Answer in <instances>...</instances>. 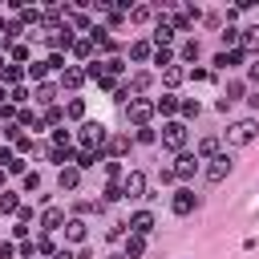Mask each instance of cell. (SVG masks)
Here are the masks:
<instances>
[{
  "label": "cell",
  "mask_w": 259,
  "mask_h": 259,
  "mask_svg": "<svg viewBox=\"0 0 259 259\" xmlns=\"http://www.w3.org/2000/svg\"><path fill=\"white\" fill-rule=\"evenodd\" d=\"M105 178H109V182H121L125 174H121V166H117V162H109V158H105Z\"/></svg>",
  "instance_id": "obj_39"
},
{
  "label": "cell",
  "mask_w": 259,
  "mask_h": 259,
  "mask_svg": "<svg viewBox=\"0 0 259 259\" xmlns=\"http://www.w3.org/2000/svg\"><path fill=\"white\" fill-rule=\"evenodd\" d=\"M170 40H174V28H170V20H166V16H158V28H154L150 45H154V49H170Z\"/></svg>",
  "instance_id": "obj_9"
},
{
  "label": "cell",
  "mask_w": 259,
  "mask_h": 259,
  "mask_svg": "<svg viewBox=\"0 0 259 259\" xmlns=\"http://www.w3.org/2000/svg\"><path fill=\"white\" fill-rule=\"evenodd\" d=\"M130 20H138V24H142V20H150V8H146V4H138V8H130Z\"/></svg>",
  "instance_id": "obj_42"
},
{
  "label": "cell",
  "mask_w": 259,
  "mask_h": 259,
  "mask_svg": "<svg viewBox=\"0 0 259 259\" xmlns=\"http://www.w3.org/2000/svg\"><path fill=\"white\" fill-rule=\"evenodd\" d=\"M77 182H81V170H77V166H65V170H61V178H57V186H61V190H77Z\"/></svg>",
  "instance_id": "obj_15"
},
{
  "label": "cell",
  "mask_w": 259,
  "mask_h": 259,
  "mask_svg": "<svg viewBox=\"0 0 259 259\" xmlns=\"http://www.w3.org/2000/svg\"><path fill=\"white\" fill-rule=\"evenodd\" d=\"M174 178H194L198 170H202V162H198V154L194 150H178V158H174Z\"/></svg>",
  "instance_id": "obj_3"
},
{
  "label": "cell",
  "mask_w": 259,
  "mask_h": 259,
  "mask_svg": "<svg viewBox=\"0 0 259 259\" xmlns=\"http://www.w3.org/2000/svg\"><path fill=\"white\" fill-rule=\"evenodd\" d=\"M243 57H247L243 49H231V53H219V57H214V69H235V65L243 61Z\"/></svg>",
  "instance_id": "obj_14"
},
{
  "label": "cell",
  "mask_w": 259,
  "mask_h": 259,
  "mask_svg": "<svg viewBox=\"0 0 259 259\" xmlns=\"http://www.w3.org/2000/svg\"><path fill=\"white\" fill-rule=\"evenodd\" d=\"M105 259H125V255H105Z\"/></svg>",
  "instance_id": "obj_57"
},
{
  "label": "cell",
  "mask_w": 259,
  "mask_h": 259,
  "mask_svg": "<svg viewBox=\"0 0 259 259\" xmlns=\"http://www.w3.org/2000/svg\"><path fill=\"white\" fill-rule=\"evenodd\" d=\"M182 77H186V73H182L178 65H170V69H162V81H166L170 89H174V85H182Z\"/></svg>",
  "instance_id": "obj_30"
},
{
  "label": "cell",
  "mask_w": 259,
  "mask_h": 259,
  "mask_svg": "<svg viewBox=\"0 0 259 259\" xmlns=\"http://www.w3.org/2000/svg\"><path fill=\"white\" fill-rule=\"evenodd\" d=\"M45 65H49V69H61V73H65V57H61V53H53V57H49Z\"/></svg>",
  "instance_id": "obj_48"
},
{
  "label": "cell",
  "mask_w": 259,
  "mask_h": 259,
  "mask_svg": "<svg viewBox=\"0 0 259 259\" xmlns=\"http://www.w3.org/2000/svg\"><path fill=\"white\" fill-rule=\"evenodd\" d=\"M186 134H190L186 121H174V117H170V121L162 125V146H166V150H182V146H186Z\"/></svg>",
  "instance_id": "obj_2"
},
{
  "label": "cell",
  "mask_w": 259,
  "mask_h": 259,
  "mask_svg": "<svg viewBox=\"0 0 259 259\" xmlns=\"http://www.w3.org/2000/svg\"><path fill=\"white\" fill-rule=\"evenodd\" d=\"M125 227H130V235H142V239H146V235L154 231V214H150V210H138Z\"/></svg>",
  "instance_id": "obj_11"
},
{
  "label": "cell",
  "mask_w": 259,
  "mask_h": 259,
  "mask_svg": "<svg viewBox=\"0 0 259 259\" xmlns=\"http://www.w3.org/2000/svg\"><path fill=\"white\" fill-rule=\"evenodd\" d=\"M121 154H130V138H125V134H117V138L109 142V162H117Z\"/></svg>",
  "instance_id": "obj_26"
},
{
  "label": "cell",
  "mask_w": 259,
  "mask_h": 259,
  "mask_svg": "<svg viewBox=\"0 0 259 259\" xmlns=\"http://www.w3.org/2000/svg\"><path fill=\"white\" fill-rule=\"evenodd\" d=\"M194 206H198V194H194L190 186H178L174 198H170V210H174V214H190Z\"/></svg>",
  "instance_id": "obj_7"
},
{
  "label": "cell",
  "mask_w": 259,
  "mask_h": 259,
  "mask_svg": "<svg viewBox=\"0 0 259 259\" xmlns=\"http://www.w3.org/2000/svg\"><path fill=\"white\" fill-rule=\"evenodd\" d=\"M121 198H125V194H121V182H109V186H105V202H121Z\"/></svg>",
  "instance_id": "obj_40"
},
{
  "label": "cell",
  "mask_w": 259,
  "mask_h": 259,
  "mask_svg": "<svg viewBox=\"0 0 259 259\" xmlns=\"http://www.w3.org/2000/svg\"><path fill=\"white\" fill-rule=\"evenodd\" d=\"M20 210V198L12 190H0V214H16Z\"/></svg>",
  "instance_id": "obj_27"
},
{
  "label": "cell",
  "mask_w": 259,
  "mask_h": 259,
  "mask_svg": "<svg viewBox=\"0 0 259 259\" xmlns=\"http://www.w3.org/2000/svg\"><path fill=\"white\" fill-rule=\"evenodd\" d=\"M53 146H57V150H69V146H73V134H69L65 125H57V130H53Z\"/></svg>",
  "instance_id": "obj_29"
},
{
  "label": "cell",
  "mask_w": 259,
  "mask_h": 259,
  "mask_svg": "<svg viewBox=\"0 0 259 259\" xmlns=\"http://www.w3.org/2000/svg\"><path fill=\"white\" fill-rule=\"evenodd\" d=\"M8 101H28V89H24V85H12V93H8Z\"/></svg>",
  "instance_id": "obj_45"
},
{
  "label": "cell",
  "mask_w": 259,
  "mask_h": 259,
  "mask_svg": "<svg viewBox=\"0 0 259 259\" xmlns=\"http://www.w3.org/2000/svg\"><path fill=\"white\" fill-rule=\"evenodd\" d=\"M97 162H105V154H101V150H85V146H81V150L73 154V166H77V170H93Z\"/></svg>",
  "instance_id": "obj_10"
},
{
  "label": "cell",
  "mask_w": 259,
  "mask_h": 259,
  "mask_svg": "<svg viewBox=\"0 0 259 259\" xmlns=\"http://www.w3.org/2000/svg\"><path fill=\"white\" fill-rule=\"evenodd\" d=\"M28 150H32V138L20 134V138H16V154H28Z\"/></svg>",
  "instance_id": "obj_46"
},
{
  "label": "cell",
  "mask_w": 259,
  "mask_h": 259,
  "mask_svg": "<svg viewBox=\"0 0 259 259\" xmlns=\"http://www.w3.org/2000/svg\"><path fill=\"white\" fill-rule=\"evenodd\" d=\"M105 235H109V239H121V235H125V223H109V231H105Z\"/></svg>",
  "instance_id": "obj_50"
},
{
  "label": "cell",
  "mask_w": 259,
  "mask_h": 259,
  "mask_svg": "<svg viewBox=\"0 0 259 259\" xmlns=\"http://www.w3.org/2000/svg\"><path fill=\"white\" fill-rule=\"evenodd\" d=\"M0 77H4V81H12V85H20L24 69H20V65H4V69H0Z\"/></svg>",
  "instance_id": "obj_33"
},
{
  "label": "cell",
  "mask_w": 259,
  "mask_h": 259,
  "mask_svg": "<svg viewBox=\"0 0 259 259\" xmlns=\"http://www.w3.org/2000/svg\"><path fill=\"white\" fill-rule=\"evenodd\" d=\"M0 162H4V170H8V174H20V170H24V158H20V154H12V150H0Z\"/></svg>",
  "instance_id": "obj_22"
},
{
  "label": "cell",
  "mask_w": 259,
  "mask_h": 259,
  "mask_svg": "<svg viewBox=\"0 0 259 259\" xmlns=\"http://www.w3.org/2000/svg\"><path fill=\"white\" fill-rule=\"evenodd\" d=\"M194 154H198V162H210V158H214V154H219V138H202V142H198V150H194Z\"/></svg>",
  "instance_id": "obj_20"
},
{
  "label": "cell",
  "mask_w": 259,
  "mask_h": 259,
  "mask_svg": "<svg viewBox=\"0 0 259 259\" xmlns=\"http://www.w3.org/2000/svg\"><path fill=\"white\" fill-rule=\"evenodd\" d=\"M174 109H178V97H174V93H166V97L154 101V113H162V117H170Z\"/></svg>",
  "instance_id": "obj_25"
},
{
  "label": "cell",
  "mask_w": 259,
  "mask_h": 259,
  "mask_svg": "<svg viewBox=\"0 0 259 259\" xmlns=\"http://www.w3.org/2000/svg\"><path fill=\"white\" fill-rule=\"evenodd\" d=\"M40 121H45V125H65V109H61V105H49Z\"/></svg>",
  "instance_id": "obj_28"
},
{
  "label": "cell",
  "mask_w": 259,
  "mask_h": 259,
  "mask_svg": "<svg viewBox=\"0 0 259 259\" xmlns=\"http://www.w3.org/2000/svg\"><path fill=\"white\" fill-rule=\"evenodd\" d=\"M198 53H202V49H198V40H194V36H190V40H182V61H198Z\"/></svg>",
  "instance_id": "obj_31"
},
{
  "label": "cell",
  "mask_w": 259,
  "mask_h": 259,
  "mask_svg": "<svg viewBox=\"0 0 259 259\" xmlns=\"http://www.w3.org/2000/svg\"><path fill=\"white\" fill-rule=\"evenodd\" d=\"M125 117H130L134 125H150V117H154V101H146V97H130Z\"/></svg>",
  "instance_id": "obj_4"
},
{
  "label": "cell",
  "mask_w": 259,
  "mask_h": 259,
  "mask_svg": "<svg viewBox=\"0 0 259 259\" xmlns=\"http://www.w3.org/2000/svg\"><path fill=\"white\" fill-rule=\"evenodd\" d=\"M73 49H77V57H89V53H93V40H77Z\"/></svg>",
  "instance_id": "obj_47"
},
{
  "label": "cell",
  "mask_w": 259,
  "mask_h": 259,
  "mask_svg": "<svg viewBox=\"0 0 259 259\" xmlns=\"http://www.w3.org/2000/svg\"><path fill=\"white\" fill-rule=\"evenodd\" d=\"M0 121H12V105H0Z\"/></svg>",
  "instance_id": "obj_54"
},
{
  "label": "cell",
  "mask_w": 259,
  "mask_h": 259,
  "mask_svg": "<svg viewBox=\"0 0 259 259\" xmlns=\"http://www.w3.org/2000/svg\"><path fill=\"white\" fill-rule=\"evenodd\" d=\"M12 255H16V247L12 243H0V259H12Z\"/></svg>",
  "instance_id": "obj_53"
},
{
  "label": "cell",
  "mask_w": 259,
  "mask_h": 259,
  "mask_svg": "<svg viewBox=\"0 0 259 259\" xmlns=\"http://www.w3.org/2000/svg\"><path fill=\"white\" fill-rule=\"evenodd\" d=\"M142 251H146V239L142 235H125V251L121 255L125 259H142Z\"/></svg>",
  "instance_id": "obj_17"
},
{
  "label": "cell",
  "mask_w": 259,
  "mask_h": 259,
  "mask_svg": "<svg viewBox=\"0 0 259 259\" xmlns=\"http://www.w3.org/2000/svg\"><path fill=\"white\" fill-rule=\"evenodd\" d=\"M255 134H259V121H255V117H243V121H235V125L227 130V142H231V146H247Z\"/></svg>",
  "instance_id": "obj_1"
},
{
  "label": "cell",
  "mask_w": 259,
  "mask_h": 259,
  "mask_svg": "<svg viewBox=\"0 0 259 259\" xmlns=\"http://www.w3.org/2000/svg\"><path fill=\"white\" fill-rule=\"evenodd\" d=\"M247 77H251V81H255V85H259V57H255V61H251V65H247Z\"/></svg>",
  "instance_id": "obj_52"
},
{
  "label": "cell",
  "mask_w": 259,
  "mask_h": 259,
  "mask_svg": "<svg viewBox=\"0 0 259 259\" xmlns=\"http://www.w3.org/2000/svg\"><path fill=\"white\" fill-rule=\"evenodd\" d=\"M81 81H85V69H65L61 73V89H77Z\"/></svg>",
  "instance_id": "obj_24"
},
{
  "label": "cell",
  "mask_w": 259,
  "mask_h": 259,
  "mask_svg": "<svg viewBox=\"0 0 259 259\" xmlns=\"http://www.w3.org/2000/svg\"><path fill=\"white\" fill-rule=\"evenodd\" d=\"M219 36H223V45H239V28H223Z\"/></svg>",
  "instance_id": "obj_44"
},
{
  "label": "cell",
  "mask_w": 259,
  "mask_h": 259,
  "mask_svg": "<svg viewBox=\"0 0 259 259\" xmlns=\"http://www.w3.org/2000/svg\"><path fill=\"white\" fill-rule=\"evenodd\" d=\"M243 89H247L243 81H227V93L219 97V109L227 113V109H231V101H239V97H243Z\"/></svg>",
  "instance_id": "obj_12"
},
{
  "label": "cell",
  "mask_w": 259,
  "mask_h": 259,
  "mask_svg": "<svg viewBox=\"0 0 259 259\" xmlns=\"http://www.w3.org/2000/svg\"><path fill=\"white\" fill-rule=\"evenodd\" d=\"M231 166H235V158H231V154H223V150H219V154H214V158H210V166H206V170H202V174H206V182H223V178H227V174H231Z\"/></svg>",
  "instance_id": "obj_6"
},
{
  "label": "cell",
  "mask_w": 259,
  "mask_h": 259,
  "mask_svg": "<svg viewBox=\"0 0 259 259\" xmlns=\"http://www.w3.org/2000/svg\"><path fill=\"white\" fill-rule=\"evenodd\" d=\"M45 73H49V65H45V61H32V65H28V77H32L36 85L45 81Z\"/></svg>",
  "instance_id": "obj_35"
},
{
  "label": "cell",
  "mask_w": 259,
  "mask_h": 259,
  "mask_svg": "<svg viewBox=\"0 0 259 259\" xmlns=\"http://www.w3.org/2000/svg\"><path fill=\"white\" fill-rule=\"evenodd\" d=\"M105 65V77H117V73H125V61L121 57H109V61H101Z\"/></svg>",
  "instance_id": "obj_32"
},
{
  "label": "cell",
  "mask_w": 259,
  "mask_h": 259,
  "mask_svg": "<svg viewBox=\"0 0 259 259\" xmlns=\"http://www.w3.org/2000/svg\"><path fill=\"white\" fill-rule=\"evenodd\" d=\"M81 113H85V101H81V97H73V101L65 105V117H81Z\"/></svg>",
  "instance_id": "obj_38"
},
{
  "label": "cell",
  "mask_w": 259,
  "mask_h": 259,
  "mask_svg": "<svg viewBox=\"0 0 259 259\" xmlns=\"http://www.w3.org/2000/svg\"><path fill=\"white\" fill-rule=\"evenodd\" d=\"M150 85V73H134V81H130V93H142Z\"/></svg>",
  "instance_id": "obj_37"
},
{
  "label": "cell",
  "mask_w": 259,
  "mask_h": 259,
  "mask_svg": "<svg viewBox=\"0 0 259 259\" xmlns=\"http://www.w3.org/2000/svg\"><path fill=\"white\" fill-rule=\"evenodd\" d=\"M53 259H73V251L65 247V251H53Z\"/></svg>",
  "instance_id": "obj_55"
},
{
  "label": "cell",
  "mask_w": 259,
  "mask_h": 259,
  "mask_svg": "<svg viewBox=\"0 0 259 259\" xmlns=\"http://www.w3.org/2000/svg\"><path fill=\"white\" fill-rule=\"evenodd\" d=\"M24 190H28V194L40 190V178H36V174H24Z\"/></svg>",
  "instance_id": "obj_49"
},
{
  "label": "cell",
  "mask_w": 259,
  "mask_h": 259,
  "mask_svg": "<svg viewBox=\"0 0 259 259\" xmlns=\"http://www.w3.org/2000/svg\"><path fill=\"white\" fill-rule=\"evenodd\" d=\"M154 65L170 69V65H174V53H170V49H154Z\"/></svg>",
  "instance_id": "obj_34"
},
{
  "label": "cell",
  "mask_w": 259,
  "mask_h": 259,
  "mask_svg": "<svg viewBox=\"0 0 259 259\" xmlns=\"http://www.w3.org/2000/svg\"><path fill=\"white\" fill-rule=\"evenodd\" d=\"M32 97H36L40 105H53V101H57V85H49V81H40V85L32 89Z\"/></svg>",
  "instance_id": "obj_19"
},
{
  "label": "cell",
  "mask_w": 259,
  "mask_h": 259,
  "mask_svg": "<svg viewBox=\"0 0 259 259\" xmlns=\"http://www.w3.org/2000/svg\"><path fill=\"white\" fill-rule=\"evenodd\" d=\"M130 57H134V61H150V57H154V45H150V40H134V45H130Z\"/></svg>",
  "instance_id": "obj_23"
},
{
  "label": "cell",
  "mask_w": 259,
  "mask_h": 259,
  "mask_svg": "<svg viewBox=\"0 0 259 259\" xmlns=\"http://www.w3.org/2000/svg\"><path fill=\"white\" fill-rule=\"evenodd\" d=\"M61 223H65V210H61V206H49V210L40 214V227H45V231H57Z\"/></svg>",
  "instance_id": "obj_16"
},
{
  "label": "cell",
  "mask_w": 259,
  "mask_h": 259,
  "mask_svg": "<svg viewBox=\"0 0 259 259\" xmlns=\"http://www.w3.org/2000/svg\"><path fill=\"white\" fill-rule=\"evenodd\" d=\"M65 235H69V243H85V235H89V231H85V223H81V219H69V223H65Z\"/></svg>",
  "instance_id": "obj_21"
},
{
  "label": "cell",
  "mask_w": 259,
  "mask_h": 259,
  "mask_svg": "<svg viewBox=\"0 0 259 259\" xmlns=\"http://www.w3.org/2000/svg\"><path fill=\"white\" fill-rule=\"evenodd\" d=\"M178 109H182V117H198V109H202V105H198L194 97H186V101H178Z\"/></svg>",
  "instance_id": "obj_36"
},
{
  "label": "cell",
  "mask_w": 259,
  "mask_h": 259,
  "mask_svg": "<svg viewBox=\"0 0 259 259\" xmlns=\"http://www.w3.org/2000/svg\"><path fill=\"white\" fill-rule=\"evenodd\" d=\"M239 45H243V53H255V57H259V24L243 28V32H239Z\"/></svg>",
  "instance_id": "obj_13"
},
{
  "label": "cell",
  "mask_w": 259,
  "mask_h": 259,
  "mask_svg": "<svg viewBox=\"0 0 259 259\" xmlns=\"http://www.w3.org/2000/svg\"><path fill=\"white\" fill-rule=\"evenodd\" d=\"M134 142H158V134H154L150 125H138V134H134Z\"/></svg>",
  "instance_id": "obj_41"
},
{
  "label": "cell",
  "mask_w": 259,
  "mask_h": 259,
  "mask_svg": "<svg viewBox=\"0 0 259 259\" xmlns=\"http://www.w3.org/2000/svg\"><path fill=\"white\" fill-rule=\"evenodd\" d=\"M121 194H125V198H146V174H142V170H130V174L121 178Z\"/></svg>",
  "instance_id": "obj_8"
},
{
  "label": "cell",
  "mask_w": 259,
  "mask_h": 259,
  "mask_svg": "<svg viewBox=\"0 0 259 259\" xmlns=\"http://www.w3.org/2000/svg\"><path fill=\"white\" fill-rule=\"evenodd\" d=\"M105 138H109V130H105L101 121H85V125H81V146H85V150H101Z\"/></svg>",
  "instance_id": "obj_5"
},
{
  "label": "cell",
  "mask_w": 259,
  "mask_h": 259,
  "mask_svg": "<svg viewBox=\"0 0 259 259\" xmlns=\"http://www.w3.org/2000/svg\"><path fill=\"white\" fill-rule=\"evenodd\" d=\"M16 219H20L24 227H28V223H32V206H20V210H16Z\"/></svg>",
  "instance_id": "obj_51"
},
{
  "label": "cell",
  "mask_w": 259,
  "mask_h": 259,
  "mask_svg": "<svg viewBox=\"0 0 259 259\" xmlns=\"http://www.w3.org/2000/svg\"><path fill=\"white\" fill-rule=\"evenodd\" d=\"M36 255H53V239H49V235L36 239Z\"/></svg>",
  "instance_id": "obj_43"
},
{
  "label": "cell",
  "mask_w": 259,
  "mask_h": 259,
  "mask_svg": "<svg viewBox=\"0 0 259 259\" xmlns=\"http://www.w3.org/2000/svg\"><path fill=\"white\" fill-rule=\"evenodd\" d=\"M49 45H53V49H69V45H73V28H69V24H61V28L49 36Z\"/></svg>",
  "instance_id": "obj_18"
},
{
  "label": "cell",
  "mask_w": 259,
  "mask_h": 259,
  "mask_svg": "<svg viewBox=\"0 0 259 259\" xmlns=\"http://www.w3.org/2000/svg\"><path fill=\"white\" fill-rule=\"evenodd\" d=\"M251 105H255V109H259V89H255V93H251Z\"/></svg>",
  "instance_id": "obj_56"
}]
</instances>
